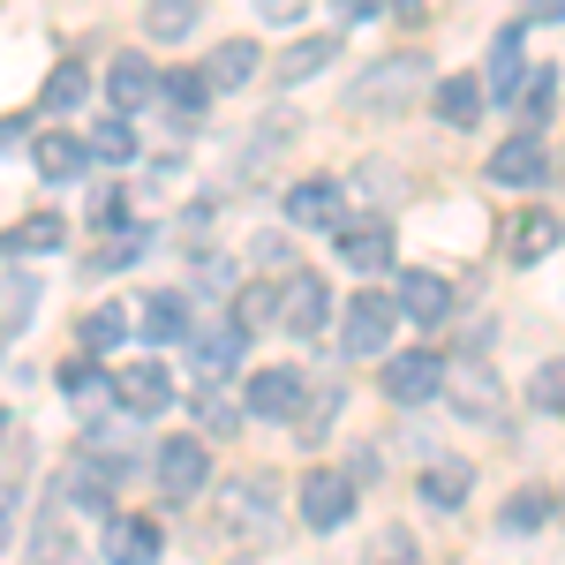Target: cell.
Segmentation results:
<instances>
[{"label": "cell", "mask_w": 565, "mask_h": 565, "mask_svg": "<svg viewBox=\"0 0 565 565\" xmlns=\"http://www.w3.org/2000/svg\"><path fill=\"white\" fill-rule=\"evenodd\" d=\"M348 476H354V482H377V452H370V445H362V452L348 460Z\"/></svg>", "instance_id": "48"}, {"label": "cell", "mask_w": 565, "mask_h": 565, "mask_svg": "<svg viewBox=\"0 0 565 565\" xmlns=\"http://www.w3.org/2000/svg\"><path fill=\"white\" fill-rule=\"evenodd\" d=\"M15 527H23V482L8 476V482H0V551L15 543Z\"/></svg>", "instance_id": "40"}, {"label": "cell", "mask_w": 565, "mask_h": 565, "mask_svg": "<svg viewBox=\"0 0 565 565\" xmlns=\"http://www.w3.org/2000/svg\"><path fill=\"white\" fill-rule=\"evenodd\" d=\"M340 264H354L362 279H377L392 264V226L385 218H348V226H340Z\"/></svg>", "instance_id": "16"}, {"label": "cell", "mask_w": 565, "mask_h": 565, "mask_svg": "<svg viewBox=\"0 0 565 565\" xmlns=\"http://www.w3.org/2000/svg\"><path fill=\"white\" fill-rule=\"evenodd\" d=\"M98 551H106V565H159V527L114 513V521H106V535H98Z\"/></svg>", "instance_id": "19"}, {"label": "cell", "mask_w": 565, "mask_h": 565, "mask_svg": "<svg viewBox=\"0 0 565 565\" xmlns=\"http://www.w3.org/2000/svg\"><path fill=\"white\" fill-rule=\"evenodd\" d=\"M287 218L309 226V234H340V226H348V196H340V181H324V174L295 181V189H287Z\"/></svg>", "instance_id": "9"}, {"label": "cell", "mask_w": 565, "mask_h": 565, "mask_svg": "<svg viewBox=\"0 0 565 565\" xmlns=\"http://www.w3.org/2000/svg\"><path fill=\"white\" fill-rule=\"evenodd\" d=\"M61 565H90V558H76V551H68V558H61Z\"/></svg>", "instance_id": "52"}, {"label": "cell", "mask_w": 565, "mask_h": 565, "mask_svg": "<svg viewBox=\"0 0 565 565\" xmlns=\"http://www.w3.org/2000/svg\"><path fill=\"white\" fill-rule=\"evenodd\" d=\"M271 498H279V482H271V476H234L226 490H218L212 535H218V551H226L234 565L279 543V513H271Z\"/></svg>", "instance_id": "1"}, {"label": "cell", "mask_w": 565, "mask_h": 565, "mask_svg": "<svg viewBox=\"0 0 565 565\" xmlns=\"http://www.w3.org/2000/svg\"><path fill=\"white\" fill-rule=\"evenodd\" d=\"M527 399H535V407H558V415H565V362H543V370H535V385H527Z\"/></svg>", "instance_id": "39"}, {"label": "cell", "mask_w": 565, "mask_h": 565, "mask_svg": "<svg viewBox=\"0 0 565 565\" xmlns=\"http://www.w3.org/2000/svg\"><path fill=\"white\" fill-rule=\"evenodd\" d=\"M196 423L212 437H234V423H242V407L226 399V385H196Z\"/></svg>", "instance_id": "36"}, {"label": "cell", "mask_w": 565, "mask_h": 565, "mask_svg": "<svg viewBox=\"0 0 565 565\" xmlns=\"http://www.w3.org/2000/svg\"><path fill=\"white\" fill-rule=\"evenodd\" d=\"M196 23H204V0H143V39L174 45V39H189Z\"/></svg>", "instance_id": "26"}, {"label": "cell", "mask_w": 565, "mask_h": 565, "mask_svg": "<svg viewBox=\"0 0 565 565\" xmlns=\"http://www.w3.org/2000/svg\"><path fill=\"white\" fill-rule=\"evenodd\" d=\"M332 53H340V39H332V31H317V39H295L287 53H279V68H271V76H279V84H309L317 68H332Z\"/></svg>", "instance_id": "27"}, {"label": "cell", "mask_w": 565, "mask_h": 565, "mask_svg": "<svg viewBox=\"0 0 565 565\" xmlns=\"http://www.w3.org/2000/svg\"><path fill=\"white\" fill-rule=\"evenodd\" d=\"M543 174H551V143H543L535 129L505 136V143L490 151V181H498V189H535Z\"/></svg>", "instance_id": "10"}, {"label": "cell", "mask_w": 565, "mask_h": 565, "mask_svg": "<svg viewBox=\"0 0 565 565\" xmlns=\"http://www.w3.org/2000/svg\"><path fill=\"white\" fill-rule=\"evenodd\" d=\"M121 340H129V309H90L84 324H76V348H84L90 362L106 348H121Z\"/></svg>", "instance_id": "30"}, {"label": "cell", "mask_w": 565, "mask_h": 565, "mask_svg": "<svg viewBox=\"0 0 565 565\" xmlns=\"http://www.w3.org/2000/svg\"><path fill=\"white\" fill-rule=\"evenodd\" d=\"M0 445H8V415H0Z\"/></svg>", "instance_id": "53"}, {"label": "cell", "mask_w": 565, "mask_h": 565, "mask_svg": "<svg viewBox=\"0 0 565 565\" xmlns=\"http://www.w3.org/2000/svg\"><path fill=\"white\" fill-rule=\"evenodd\" d=\"M84 90H90L84 61H61V68H53V76H45L39 106H45V114H76V106H84Z\"/></svg>", "instance_id": "31"}, {"label": "cell", "mask_w": 565, "mask_h": 565, "mask_svg": "<svg viewBox=\"0 0 565 565\" xmlns=\"http://www.w3.org/2000/svg\"><path fill=\"white\" fill-rule=\"evenodd\" d=\"M551 114H558V68H535L527 90H521V121H527V129H543Z\"/></svg>", "instance_id": "34"}, {"label": "cell", "mask_w": 565, "mask_h": 565, "mask_svg": "<svg viewBox=\"0 0 565 565\" xmlns=\"http://www.w3.org/2000/svg\"><path fill=\"white\" fill-rule=\"evenodd\" d=\"M332 324V295H324V279H287V309H279V332H295V340H317Z\"/></svg>", "instance_id": "17"}, {"label": "cell", "mask_w": 565, "mask_h": 565, "mask_svg": "<svg viewBox=\"0 0 565 565\" xmlns=\"http://www.w3.org/2000/svg\"><path fill=\"white\" fill-rule=\"evenodd\" d=\"M136 332L159 340V348H167V340H189V332H196V309H189L181 287H159V295L143 302V324H136Z\"/></svg>", "instance_id": "24"}, {"label": "cell", "mask_w": 565, "mask_h": 565, "mask_svg": "<svg viewBox=\"0 0 565 565\" xmlns=\"http://www.w3.org/2000/svg\"><path fill=\"white\" fill-rule=\"evenodd\" d=\"M90 218H98V226H121V218H129V196H121V189H98Z\"/></svg>", "instance_id": "44"}, {"label": "cell", "mask_w": 565, "mask_h": 565, "mask_svg": "<svg viewBox=\"0 0 565 565\" xmlns=\"http://www.w3.org/2000/svg\"><path fill=\"white\" fill-rule=\"evenodd\" d=\"M249 249H257V264H287V242H279V234H257Z\"/></svg>", "instance_id": "47"}, {"label": "cell", "mask_w": 565, "mask_h": 565, "mask_svg": "<svg viewBox=\"0 0 565 565\" xmlns=\"http://www.w3.org/2000/svg\"><path fill=\"white\" fill-rule=\"evenodd\" d=\"M445 399H452V415H468V423H498V407H505V385H498V370H482V362H460V370H452V385H445Z\"/></svg>", "instance_id": "12"}, {"label": "cell", "mask_w": 565, "mask_h": 565, "mask_svg": "<svg viewBox=\"0 0 565 565\" xmlns=\"http://www.w3.org/2000/svg\"><path fill=\"white\" fill-rule=\"evenodd\" d=\"M23 143V121H0V151H15Z\"/></svg>", "instance_id": "50"}, {"label": "cell", "mask_w": 565, "mask_h": 565, "mask_svg": "<svg viewBox=\"0 0 565 565\" xmlns=\"http://www.w3.org/2000/svg\"><path fill=\"white\" fill-rule=\"evenodd\" d=\"M242 324H204V332H189V354H196V370H204V385H226V370L242 362Z\"/></svg>", "instance_id": "23"}, {"label": "cell", "mask_w": 565, "mask_h": 565, "mask_svg": "<svg viewBox=\"0 0 565 565\" xmlns=\"http://www.w3.org/2000/svg\"><path fill=\"white\" fill-rule=\"evenodd\" d=\"M399 317L423 324V332L445 324V317H452V287H445L437 271H407V279H399Z\"/></svg>", "instance_id": "21"}, {"label": "cell", "mask_w": 565, "mask_h": 565, "mask_svg": "<svg viewBox=\"0 0 565 565\" xmlns=\"http://www.w3.org/2000/svg\"><path fill=\"white\" fill-rule=\"evenodd\" d=\"M159 90H167V76H159L143 53H121V61L106 68V98H114V114H143Z\"/></svg>", "instance_id": "15"}, {"label": "cell", "mask_w": 565, "mask_h": 565, "mask_svg": "<svg viewBox=\"0 0 565 565\" xmlns=\"http://www.w3.org/2000/svg\"><path fill=\"white\" fill-rule=\"evenodd\" d=\"M385 15H399V23H423V0H377Z\"/></svg>", "instance_id": "49"}, {"label": "cell", "mask_w": 565, "mask_h": 565, "mask_svg": "<svg viewBox=\"0 0 565 565\" xmlns=\"http://www.w3.org/2000/svg\"><path fill=\"white\" fill-rule=\"evenodd\" d=\"M196 279H204V287H234V271H226V257H212V249H204V257H196Z\"/></svg>", "instance_id": "45"}, {"label": "cell", "mask_w": 565, "mask_h": 565, "mask_svg": "<svg viewBox=\"0 0 565 565\" xmlns=\"http://www.w3.org/2000/svg\"><path fill=\"white\" fill-rule=\"evenodd\" d=\"M249 8H257L264 23H302L309 15V0H249Z\"/></svg>", "instance_id": "43"}, {"label": "cell", "mask_w": 565, "mask_h": 565, "mask_svg": "<svg viewBox=\"0 0 565 565\" xmlns=\"http://www.w3.org/2000/svg\"><path fill=\"white\" fill-rule=\"evenodd\" d=\"M354 181H362V196H399V174H392L385 159H377V167H362Z\"/></svg>", "instance_id": "42"}, {"label": "cell", "mask_w": 565, "mask_h": 565, "mask_svg": "<svg viewBox=\"0 0 565 565\" xmlns=\"http://www.w3.org/2000/svg\"><path fill=\"white\" fill-rule=\"evenodd\" d=\"M415 490H423L430 513H460L468 490H476V468H468V460H423V482H415Z\"/></svg>", "instance_id": "22"}, {"label": "cell", "mask_w": 565, "mask_h": 565, "mask_svg": "<svg viewBox=\"0 0 565 565\" xmlns=\"http://www.w3.org/2000/svg\"><path fill=\"white\" fill-rule=\"evenodd\" d=\"M551 521V490H513L505 498V513H498V527H513V535H527V527Z\"/></svg>", "instance_id": "35"}, {"label": "cell", "mask_w": 565, "mask_h": 565, "mask_svg": "<svg viewBox=\"0 0 565 565\" xmlns=\"http://www.w3.org/2000/svg\"><path fill=\"white\" fill-rule=\"evenodd\" d=\"M53 249H68V218L61 212H31L0 234V264H31V257H53Z\"/></svg>", "instance_id": "11"}, {"label": "cell", "mask_w": 565, "mask_h": 565, "mask_svg": "<svg viewBox=\"0 0 565 565\" xmlns=\"http://www.w3.org/2000/svg\"><path fill=\"white\" fill-rule=\"evenodd\" d=\"M106 385H114V377H106V370H98L90 354H76V362H61V399H68V407H84V415H98V407H106Z\"/></svg>", "instance_id": "28"}, {"label": "cell", "mask_w": 565, "mask_h": 565, "mask_svg": "<svg viewBox=\"0 0 565 565\" xmlns=\"http://www.w3.org/2000/svg\"><path fill=\"white\" fill-rule=\"evenodd\" d=\"M257 68H264L257 39H218L212 53H204V84H212V90H249Z\"/></svg>", "instance_id": "18"}, {"label": "cell", "mask_w": 565, "mask_h": 565, "mask_svg": "<svg viewBox=\"0 0 565 565\" xmlns=\"http://www.w3.org/2000/svg\"><path fill=\"white\" fill-rule=\"evenodd\" d=\"M445 392V362L430 348H407V354H385V399L392 407H423Z\"/></svg>", "instance_id": "8"}, {"label": "cell", "mask_w": 565, "mask_h": 565, "mask_svg": "<svg viewBox=\"0 0 565 565\" xmlns=\"http://www.w3.org/2000/svg\"><path fill=\"white\" fill-rule=\"evenodd\" d=\"M407 317H399V295H354L348 309H340V348L354 354V362H370V354H392V332H399Z\"/></svg>", "instance_id": "3"}, {"label": "cell", "mask_w": 565, "mask_h": 565, "mask_svg": "<svg viewBox=\"0 0 565 565\" xmlns=\"http://www.w3.org/2000/svg\"><path fill=\"white\" fill-rule=\"evenodd\" d=\"M90 159H136V129H129V114H114L106 129L90 136Z\"/></svg>", "instance_id": "37"}, {"label": "cell", "mask_w": 565, "mask_h": 565, "mask_svg": "<svg viewBox=\"0 0 565 565\" xmlns=\"http://www.w3.org/2000/svg\"><path fill=\"white\" fill-rule=\"evenodd\" d=\"M430 106H437V121H445V129H476L482 106H490V90H482V76H437Z\"/></svg>", "instance_id": "20"}, {"label": "cell", "mask_w": 565, "mask_h": 565, "mask_svg": "<svg viewBox=\"0 0 565 565\" xmlns=\"http://www.w3.org/2000/svg\"><path fill=\"white\" fill-rule=\"evenodd\" d=\"M31 167H39L45 181H76L90 167V136H68V129H53L31 143Z\"/></svg>", "instance_id": "25"}, {"label": "cell", "mask_w": 565, "mask_h": 565, "mask_svg": "<svg viewBox=\"0 0 565 565\" xmlns=\"http://www.w3.org/2000/svg\"><path fill=\"white\" fill-rule=\"evenodd\" d=\"M23 317H31V279H8V287H0V340H15Z\"/></svg>", "instance_id": "38"}, {"label": "cell", "mask_w": 565, "mask_h": 565, "mask_svg": "<svg viewBox=\"0 0 565 565\" xmlns=\"http://www.w3.org/2000/svg\"><path fill=\"white\" fill-rule=\"evenodd\" d=\"M279 309H287V287H242V295H234V324H242V332H264V324H279Z\"/></svg>", "instance_id": "29"}, {"label": "cell", "mask_w": 565, "mask_h": 565, "mask_svg": "<svg viewBox=\"0 0 565 565\" xmlns=\"http://www.w3.org/2000/svg\"><path fill=\"white\" fill-rule=\"evenodd\" d=\"M354 490H362V482H354L348 468H309V476H302V521L317 527V535L348 527V513H354Z\"/></svg>", "instance_id": "7"}, {"label": "cell", "mask_w": 565, "mask_h": 565, "mask_svg": "<svg viewBox=\"0 0 565 565\" xmlns=\"http://www.w3.org/2000/svg\"><path fill=\"white\" fill-rule=\"evenodd\" d=\"M151 468H159V498H167V505H189V498H204V482H212V445H204V437H167Z\"/></svg>", "instance_id": "5"}, {"label": "cell", "mask_w": 565, "mask_h": 565, "mask_svg": "<svg viewBox=\"0 0 565 565\" xmlns=\"http://www.w3.org/2000/svg\"><path fill=\"white\" fill-rule=\"evenodd\" d=\"M159 98H167V106H174L181 121H196V114H204V106H212V84H204V68H174V76H167V90H159Z\"/></svg>", "instance_id": "32"}, {"label": "cell", "mask_w": 565, "mask_h": 565, "mask_svg": "<svg viewBox=\"0 0 565 565\" xmlns=\"http://www.w3.org/2000/svg\"><path fill=\"white\" fill-rule=\"evenodd\" d=\"M527 23H565V0H521Z\"/></svg>", "instance_id": "46"}, {"label": "cell", "mask_w": 565, "mask_h": 565, "mask_svg": "<svg viewBox=\"0 0 565 565\" xmlns=\"http://www.w3.org/2000/svg\"><path fill=\"white\" fill-rule=\"evenodd\" d=\"M362 565H423L415 527H377V535H370V551H362Z\"/></svg>", "instance_id": "33"}, {"label": "cell", "mask_w": 565, "mask_h": 565, "mask_svg": "<svg viewBox=\"0 0 565 565\" xmlns=\"http://www.w3.org/2000/svg\"><path fill=\"white\" fill-rule=\"evenodd\" d=\"M136 257H143V234H129V242H106V249H98L84 271H121V264H136Z\"/></svg>", "instance_id": "41"}, {"label": "cell", "mask_w": 565, "mask_h": 565, "mask_svg": "<svg viewBox=\"0 0 565 565\" xmlns=\"http://www.w3.org/2000/svg\"><path fill=\"white\" fill-rule=\"evenodd\" d=\"M114 407H129V415H167V407H174V377H167L159 362H129V370L114 377Z\"/></svg>", "instance_id": "14"}, {"label": "cell", "mask_w": 565, "mask_h": 565, "mask_svg": "<svg viewBox=\"0 0 565 565\" xmlns=\"http://www.w3.org/2000/svg\"><path fill=\"white\" fill-rule=\"evenodd\" d=\"M558 242H565L558 212H551V204H527V212L505 226V264H543Z\"/></svg>", "instance_id": "13"}, {"label": "cell", "mask_w": 565, "mask_h": 565, "mask_svg": "<svg viewBox=\"0 0 565 565\" xmlns=\"http://www.w3.org/2000/svg\"><path fill=\"white\" fill-rule=\"evenodd\" d=\"M242 407L264 415V423H302L309 415V377L295 362H271V370H249V385H242Z\"/></svg>", "instance_id": "4"}, {"label": "cell", "mask_w": 565, "mask_h": 565, "mask_svg": "<svg viewBox=\"0 0 565 565\" xmlns=\"http://www.w3.org/2000/svg\"><path fill=\"white\" fill-rule=\"evenodd\" d=\"M527 23H505L498 39H490V68H482V90H490V106H521L527 90Z\"/></svg>", "instance_id": "6"}, {"label": "cell", "mask_w": 565, "mask_h": 565, "mask_svg": "<svg viewBox=\"0 0 565 565\" xmlns=\"http://www.w3.org/2000/svg\"><path fill=\"white\" fill-rule=\"evenodd\" d=\"M332 8H340V15L354 23V15H362V8H377V0H332Z\"/></svg>", "instance_id": "51"}, {"label": "cell", "mask_w": 565, "mask_h": 565, "mask_svg": "<svg viewBox=\"0 0 565 565\" xmlns=\"http://www.w3.org/2000/svg\"><path fill=\"white\" fill-rule=\"evenodd\" d=\"M423 90H437L430 84V61L423 53H385V61H370V76L354 84V114H407Z\"/></svg>", "instance_id": "2"}]
</instances>
